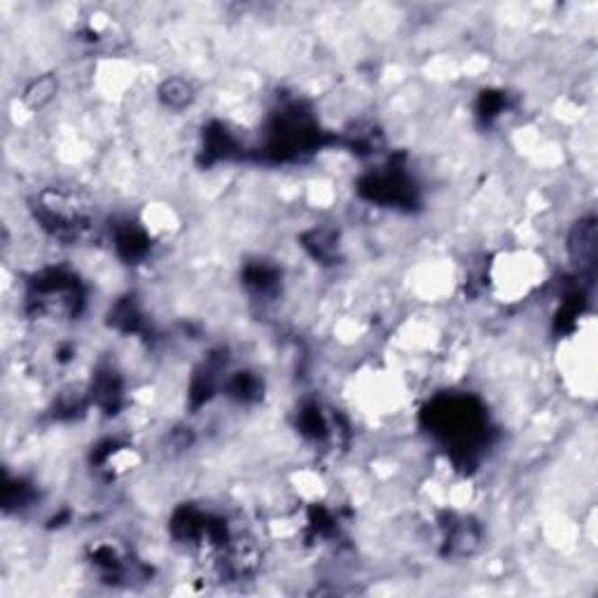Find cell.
Returning a JSON list of instances; mask_svg holds the SVG:
<instances>
[{"mask_svg": "<svg viewBox=\"0 0 598 598\" xmlns=\"http://www.w3.org/2000/svg\"><path fill=\"white\" fill-rule=\"evenodd\" d=\"M568 253L576 262V267L580 272H587L594 267V260H596V225H594V218H582L573 232L568 237Z\"/></svg>", "mask_w": 598, "mask_h": 598, "instance_id": "cell-1", "label": "cell"}, {"mask_svg": "<svg viewBox=\"0 0 598 598\" xmlns=\"http://www.w3.org/2000/svg\"><path fill=\"white\" fill-rule=\"evenodd\" d=\"M159 99L164 101V105L174 108V111H183V108L192 103L194 99L192 85L181 80V77H171V80L164 82L162 89H159Z\"/></svg>", "mask_w": 598, "mask_h": 598, "instance_id": "cell-2", "label": "cell"}]
</instances>
